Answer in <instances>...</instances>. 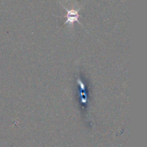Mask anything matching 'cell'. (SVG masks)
<instances>
[{"label":"cell","instance_id":"6da1fadb","mask_svg":"<svg viewBox=\"0 0 147 147\" xmlns=\"http://www.w3.org/2000/svg\"><path fill=\"white\" fill-rule=\"evenodd\" d=\"M67 11V20L65 22V24H73V23L75 22L78 21V17L79 14L78 13L77 11H75V10H70V11Z\"/></svg>","mask_w":147,"mask_h":147}]
</instances>
